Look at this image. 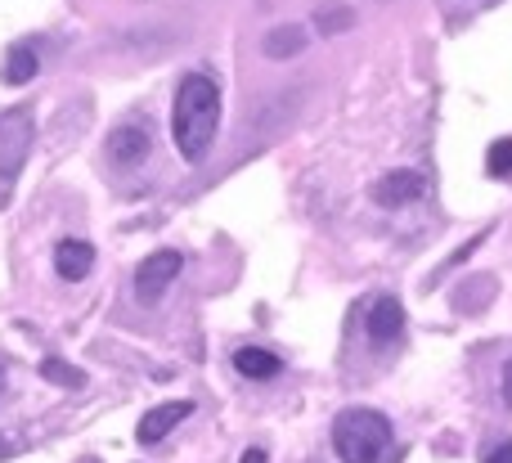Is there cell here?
I'll return each instance as SVG.
<instances>
[{"mask_svg": "<svg viewBox=\"0 0 512 463\" xmlns=\"http://www.w3.org/2000/svg\"><path fill=\"white\" fill-rule=\"evenodd\" d=\"M216 131H221V86L207 72H189L176 90V108H171V135H176L180 158L203 162Z\"/></svg>", "mask_w": 512, "mask_h": 463, "instance_id": "1", "label": "cell"}, {"mask_svg": "<svg viewBox=\"0 0 512 463\" xmlns=\"http://www.w3.org/2000/svg\"><path fill=\"white\" fill-rule=\"evenodd\" d=\"M315 27L324 36H333V32H346V27H355V14L346 5H328V9H319V18H315Z\"/></svg>", "mask_w": 512, "mask_h": 463, "instance_id": "15", "label": "cell"}, {"mask_svg": "<svg viewBox=\"0 0 512 463\" xmlns=\"http://www.w3.org/2000/svg\"><path fill=\"white\" fill-rule=\"evenodd\" d=\"M180 266H185V257H180L176 248H162V252H153V257H144L140 266H135V297H140V302H158L171 279L180 275Z\"/></svg>", "mask_w": 512, "mask_h": 463, "instance_id": "4", "label": "cell"}, {"mask_svg": "<svg viewBox=\"0 0 512 463\" xmlns=\"http://www.w3.org/2000/svg\"><path fill=\"white\" fill-rule=\"evenodd\" d=\"M486 463H512V441H504V446H495V450H490Z\"/></svg>", "mask_w": 512, "mask_h": 463, "instance_id": "16", "label": "cell"}, {"mask_svg": "<svg viewBox=\"0 0 512 463\" xmlns=\"http://www.w3.org/2000/svg\"><path fill=\"white\" fill-rule=\"evenodd\" d=\"M301 45H306V27L283 23V27H274V32H265L261 50L270 54V59H292V54H297Z\"/></svg>", "mask_w": 512, "mask_h": 463, "instance_id": "11", "label": "cell"}, {"mask_svg": "<svg viewBox=\"0 0 512 463\" xmlns=\"http://www.w3.org/2000/svg\"><path fill=\"white\" fill-rule=\"evenodd\" d=\"M391 446V423L378 410H342L333 419V450L342 463H382Z\"/></svg>", "mask_w": 512, "mask_h": 463, "instance_id": "2", "label": "cell"}, {"mask_svg": "<svg viewBox=\"0 0 512 463\" xmlns=\"http://www.w3.org/2000/svg\"><path fill=\"white\" fill-rule=\"evenodd\" d=\"M504 401H508V410H512V360L504 365Z\"/></svg>", "mask_w": 512, "mask_h": 463, "instance_id": "17", "label": "cell"}, {"mask_svg": "<svg viewBox=\"0 0 512 463\" xmlns=\"http://www.w3.org/2000/svg\"><path fill=\"white\" fill-rule=\"evenodd\" d=\"M36 50H27V45H14V50L5 54V68H0V77H5V86H27V81L36 77Z\"/></svg>", "mask_w": 512, "mask_h": 463, "instance_id": "12", "label": "cell"}, {"mask_svg": "<svg viewBox=\"0 0 512 463\" xmlns=\"http://www.w3.org/2000/svg\"><path fill=\"white\" fill-rule=\"evenodd\" d=\"M427 194V180L418 176V171H387V176L373 185V203L387 207V212H396V207H414L418 198Z\"/></svg>", "mask_w": 512, "mask_h": 463, "instance_id": "6", "label": "cell"}, {"mask_svg": "<svg viewBox=\"0 0 512 463\" xmlns=\"http://www.w3.org/2000/svg\"><path fill=\"white\" fill-rule=\"evenodd\" d=\"M27 149H32V113H27V108L0 113V180H5V185L23 171Z\"/></svg>", "mask_w": 512, "mask_h": 463, "instance_id": "3", "label": "cell"}, {"mask_svg": "<svg viewBox=\"0 0 512 463\" xmlns=\"http://www.w3.org/2000/svg\"><path fill=\"white\" fill-rule=\"evenodd\" d=\"M0 387H5V374H0Z\"/></svg>", "mask_w": 512, "mask_h": 463, "instance_id": "20", "label": "cell"}, {"mask_svg": "<svg viewBox=\"0 0 512 463\" xmlns=\"http://www.w3.org/2000/svg\"><path fill=\"white\" fill-rule=\"evenodd\" d=\"M243 463H265V450H248V455H243Z\"/></svg>", "mask_w": 512, "mask_h": 463, "instance_id": "18", "label": "cell"}, {"mask_svg": "<svg viewBox=\"0 0 512 463\" xmlns=\"http://www.w3.org/2000/svg\"><path fill=\"white\" fill-rule=\"evenodd\" d=\"M486 171H490L495 180H512V135H508V140H495V144H490Z\"/></svg>", "mask_w": 512, "mask_h": 463, "instance_id": "14", "label": "cell"}, {"mask_svg": "<svg viewBox=\"0 0 512 463\" xmlns=\"http://www.w3.org/2000/svg\"><path fill=\"white\" fill-rule=\"evenodd\" d=\"M149 131L144 126H117L113 135H108V158L122 162V167H140L144 158H149Z\"/></svg>", "mask_w": 512, "mask_h": 463, "instance_id": "9", "label": "cell"}, {"mask_svg": "<svg viewBox=\"0 0 512 463\" xmlns=\"http://www.w3.org/2000/svg\"><path fill=\"white\" fill-rule=\"evenodd\" d=\"M77 463H99V459H90V455H86V459H77Z\"/></svg>", "mask_w": 512, "mask_h": 463, "instance_id": "19", "label": "cell"}, {"mask_svg": "<svg viewBox=\"0 0 512 463\" xmlns=\"http://www.w3.org/2000/svg\"><path fill=\"white\" fill-rule=\"evenodd\" d=\"M364 333H369L373 347H391V342L405 333V306H400L391 293L373 297L369 311H364Z\"/></svg>", "mask_w": 512, "mask_h": 463, "instance_id": "5", "label": "cell"}, {"mask_svg": "<svg viewBox=\"0 0 512 463\" xmlns=\"http://www.w3.org/2000/svg\"><path fill=\"white\" fill-rule=\"evenodd\" d=\"M54 270H59V279L77 284V279H86L90 270H95V248H90L86 239H63L59 248H54Z\"/></svg>", "mask_w": 512, "mask_h": 463, "instance_id": "8", "label": "cell"}, {"mask_svg": "<svg viewBox=\"0 0 512 463\" xmlns=\"http://www.w3.org/2000/svg\"><path fill=\"white\" fill-rule=\"evenodd\" d=\"M189 414H194V405H189V401H167V405H158V410L144 414L140 428H135V437H140L144 446H153V441H162L171 428H176V423H185Z\"/></svg>", "mask_w": 512, "mask_h": 463, "instance_id": "7", "label": "cell"}, {"mask_svg": "<svg viewBox=\"0 0 512 463\" xmlns=\"http://www.w3.org/2000/svg\"><path fill=\"white\" fill-rule=\"evenodd\" d=\"M234 369H239L243 378H252V383H270V378L283 374V360L265 347H239L234 351Z\"/></svg>", "mask_w": 512, "mask_h": 463, "instance_id": "10", "label": "cell"}, {"mask_svg": "<svg viewBox=\"0 0 512 463\" xmlns=\"http://www.w3.org/2000/svg\"><path fill=\"white\" fill-rule=\"evenodd\" d=\"M41 374H45V383H59V387H72V392H77V387H86V374H81V369H72V365H63V360H41Z\"/></svg>", "mask_w": 512, "mask_h": 463, "instance_id": "13", "label": "cell"}]
</instances>
